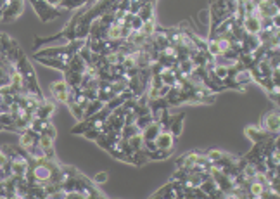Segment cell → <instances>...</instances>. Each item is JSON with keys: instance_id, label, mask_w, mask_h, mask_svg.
<instances>
[{"instance_id": "6da1fadb", "label": "cell", "mask_w": 280, "mask_h": 199, "mask_svg": "<svg viewBox=\"0 0 280 199\" xmlns=\"http://www.w3.org/2000/svg\"><path fill=\"white\" fill-rule=\"evenodd\" d=\"M211 160L206 153L199 151H190L185 153L177 160V170L178 171H208L211 168Z\"/></svg>"}, {"instance_id": "7a4b0ae2", "label": "cell", "mask_w": 280, "mask_h": 199, "mask_svg": "<svg viewBox=\"0 0 280 199\" xmlns=\"http://www.w3.org/2000/svg\"><path fill=\"white\" fill-rule=\"evenodd\" d=\"M30 4L33 5L35 12L38 14V18L42 19L43 23H49V21H52V19H56V18H61V16L66 12V11H62V9L54 7V5L47 4L45 0H30Z\"/></svg>"}, {"instance_id": "3957f363", "label": "cell", "mask_w": 280, "mask_h": 199, "mask_svg": "<svg viewBox=\"0 0 280 199\" xmlns=\"http://www.w3.org/2000/svg\"><path fill=\"white\" fill-rule=\"evenodd\" d=\"M25 9V0H9L7 4L2 7V21H12L19 18Z\"/></svg>"}, {"instance_id": "277c9868", "label": "cell", "mask_w": 280, "mask_h": 199, "mask_svg": "<svg viewBox=\"0 0 280 199\" xmlns=\"http://www.w3.org/2000/svg\"><path fill=\"white\" fill-rule=\"evenodd\" d=\"M71 87L67 85L64 80H59V82L50 83V94L56 100L62 104H67V99H69V94H71Z\"/></svg>"}, {"instance_id": "5b68a950", "label": "cell", "mask_w": 280, "mask_h": 199, "mask_svg": "<svg viewBox=\"0 0 280 199\" xmlns=\"http://www.w3.org/2000/svg\"><path fill=\"white\" fill-rule=\"evenodd\" d=\"M261 127L265 132L272 133V135H277L279 133V127H280V114H279V109H272L265 114L261 121Z\"/></svg>"}, {"instance_id": "8992f818", "label": "cell", "mask_w": 280, "mask_h": 199, "mask_svg": "<svg viewBox=\"0 0 280 199\" xmlns=\"http://www.w3.org/2000/svg\"><path fill=\"white\" fill-rule=\"evenodd\" d=\"M156 147L157 151H164V153H173V146H175V137L171 135V132L168 128H163L161 133L156 137Z\"/></svg>"}, {"instance_id": "52a82bcc", "label": "cell", "mask_w": 280, "mask_h": 199, "mask_svg": "<svg viewBox=\"0 0 280 199\" xmlns=\"http://www.w3.org/2000/svg\"><path fill=\"white\" fill-rule=\"evenodd\" d=\"M164 100L168 102V106H180V104H184V102H190V94L171 87L168 96L164 97Z\"/></svg>"}, {"instance_id": "ba28073f", "label": "cell", "mask_w": 280, "mask_h": 199, "mask_svg": "<svg viewBox=\"0 0 280 199\" xmlns=\"http://www.w3.org/2000/svg\"><path fill=\"white\" fill-rule=\"evenodd\" d=\"M19 142H21L23 151L28 154L33 147H36V142H38V133H35L33 130L26 128L25 132H21V139H19Z\"/></svg>"}, {"instance_id": "9c48e42d", "label": "cell", "mask_w": 280, "mask_h": 199, "mask_svg": "<svg viewBox=\"0 0 280 199\" xmlns=\"http://www.w3.org/2000/svg\"><path fill=\"white\" fill-rule=\"evenodd\" d=\"M244 133H246V137H248L251 142H261V140H266V139H270L272 137V133H268V132H265L263 130L261 127H248L244 130ZM279 135V133H277Z\"/></svg>"}, {"instance_id": "30bf717a", "label": "cell", "mask_w": 280, "mask_h": 199, "mask_svg": "<svg viewBox=\"0 0 280 199\" xmlns=\"http://www.w3.org/2000/svg\"><path fill=\"white\" fill-rule=\"evenodd\" d=\"M54 111H56V104H54L52 100H49V99H43L42 102H40V106L35 109L33 116L42 118V120H50V116L54 114Z\"/></svg>"}, {"instance_id": "8fae6325", "label": "cell", "mask_w": 280, "mask_h": 199, "mask_svg": "<svg viewBox=\"0 0 280 199\" xmlns=\"http://www.w3.org/2000/svg\"><path fill=\"white\" fill-rule=\"evenodd\" d=\"M38 147L42 149V153L45 154L49 160H54V139H50L45 133H40L38 135Z\"/></svg>"}, {"instance_id": "7c38bea8", "label": "cell", "mask_w": 280, "mask_h": 199, "mask_svg": "<svg viewBox=\"0 0 280 199\" xmlns=\"http://www.w3.org/2000/svg\"><path fill=\"white\" fill-rule=\"evenodd\" d=\"M161 130H163V127H161L159 123H156V121H153L151 125H147V127L142 130L144 142H154V140H156V137L161 133Z\"/></svg>"}, {"instance_id": "4fadbf2b", "label": "cell", "mask_w": 280, "mask_h": 199, "mask_svg": "<svg viewBox=\"0 0 280 199\" xmlns=\"http://www.w3.org/2000/svg\"><path fill=\"white\" fill-rule=\"evenodd\" d=\"M184 121H185V114H177V116H170L168 121V130L171 132V135L178 137L182 133V128H184Z\"/></svg>"}, {"instance_id": "5bb4252c", "label": "cell", "mask_w": 280, "mask_h": 199, "mask_svg": "<svg viewBox=\"0 0 280 199\" xmlns=\"http://www.w3.org/2000/svg\"><path fill=\"white\" fill-rule=\"evenodd\" d=\"M92 4H93V0H61L59 9L69 12V11H75V9H80L82 5H92Z\"/></svg>"}, {"instance_id": "9a60e30c", "label": "cell", "mask_w": 280, "mask_h": 199, "mask_svg": "<svg viewBox=\"0 0 280 199\" xmlns=\"http://www.w3.org/2000/svg\"><path fill=\"white\" fill-rule=\"evenodd\" d=\"M104 109V102L99 99H93L89 102V106L85 107V111H83V120L85 118H90V116H95V114H99L100 111Z\"/></svg>"}, {"instance_id": "2e32d148", "label": "cell", "mask_w": 280, "mask_h": 199, "mask_svg": "<svg viewBox=\"0 0 280 199\" xmlns=\"http://www.w3.org/2000/svg\"><path fill=\"white\" fill-rule=\"evenodd\" d=\"M36 59H38V63L45 64L49 68L59 69V71H64V69H66V63H62V61H59V59H54V57H36Z\"/></svg>"}, {"instance_id": "e0dca14e", "label": "cell", "mask_w": 280, "mask_h": 199, "mask_svg": "<svg viewBox=\"0 0 280 199\" xmlns=\"http://www.w3.org/2000/svg\"><path fill=\"white\" fill-rule=\"evenodd\" d=\"M52 123L50 120H42V118H35L33 116V120H31V123H30V130H33L35 133H43V130H45L49 125Z\"/></svg>"}, {"instance_id": "ac0fdd59", "label": "cell", "mask_w": 280, "mask_h": 199, "mask_svg": "<svg viewBox=\"0 0 280 199\" xmlns=\"http://www.w3.org/2000/svg\"><path fill=\"white\" fill-rule=\"evenodd\" d=\"M137 16L142 19V21H151V19H154V4H142V7L137 12Z\"/></svg>"}, {"instance_id": "d6986e66", "label": "cell", "mask_w": 280, "mask_h": 199, "mask_svg": "<svg viewBox=\"0 0 280 199\" xmlns=\"http://www.w3.org/2000/svg\"><path fill=\"white\" fill-rule=\"evenodd\" d=\"M138 32L142 33L146 38H151V36L156 33V23H154V19H151V21H144Z\"/></svg>"}, {"instance_id": "ffe728a7", "label": "cell", "mask_w": 280, "mask_h": 199, "mask_svg": "<svg viewBox=\"0 0 280 199\" xmlns=\"http://www.w3.org/2000/svg\"><path fill=\"white\" fill-rule=\"evenodd\" d=\"M107 178H109V173L107 171H100L93 177V184H106Z\"/></svg>"}, {"instance_id": "44dd1931", "label": "cell", "mask_w": 280, "mask_h": 199, "mask_svg": "<svg viewBox=\"0 0 280 199\" xmlns=\"http://www.w3.org/2000/svg\"><path fill=\"white\" fill-rule=\"evenodd\" d=\"M82 135H85L87 139H92V140H97V137L100 135V132L97 130H87L85 133H82Z\"/></svg>"}, {"instance_id": "7402d4cb", "label": "cell", "mask_w": 280, "mask_h": 199, "mask_svg": "<svg viewBox=\"0 0 280 199\" xmlns=\"http://www.w3.org/2000/svg\"><path fill=\"white\" fill-rule=\"evenodd\" d=\"M47 4H50V5H54V7H59L61 5V0H45Z\"/></svg>"}, {"instance_id": "603a6c76", "label": "cell", "mask_w": 280, "mask_h": 199, "mask_svg": "<svg viewBox=\"0 0 280 199\" xmlns=\"http://www.w3.org/2000/svg\"><path fill=\"white\" fill-rule=\"evenodd\" d=\"M182 199H192V198H188V196H185V194H184V198H182Z\"/></svg>"}, {"instance_id": "cb8c5ba5", "label": "cell", "mask_w": 280, "mask_h": 199, "mask_svg": "<svg viewBox=\"0 0 280 199\" xmlns=\"http://www.w3.org/2000/svg\"><path fill=\"white\" fill-rule=\"evenodd\" d=\"M0 21H2V9H0Z\"/></svg>"}]
</instances>
